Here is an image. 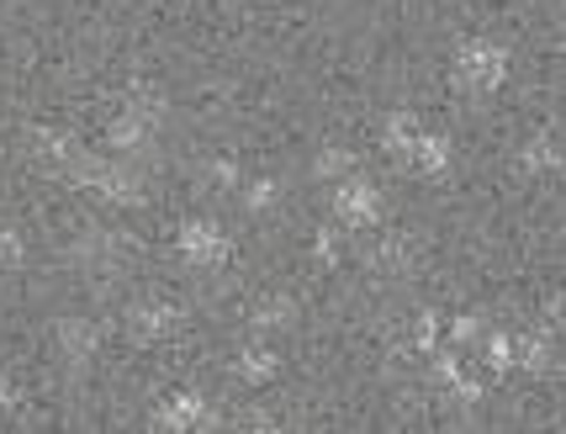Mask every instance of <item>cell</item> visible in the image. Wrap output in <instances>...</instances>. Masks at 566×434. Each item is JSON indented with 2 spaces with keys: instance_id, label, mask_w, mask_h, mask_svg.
Segmentation results:
<instances>
[{
  "instance_id": "cell-1",
  "label": "cell",
  "mask_w": 566,
  "mask_h": 434,
  "mask_svg": "<svg viewBox=\"0 0 566 434\" xmlns=\"http://www.w3.org/2000/svg\"><path fill=\"white\" fill-rule=\"evenodd\" d=\"M165 117H170L165 96L138 85V91H127L123 112H117V117H112V127H106V144L117 148V154H144V148H154V138H159Z\"/></svg>"
},
{
  "instance_id": "cell-9",
  "label": "cell",
  "mask_w": 566,
  "mask_h": 434,
  "mask_svg": "<svg viewBox=\"0 0 566 434\" xmlns=\"http://www.w3.org/2000/svg\"><path fill=\"white\" fill-rule=\"evenodd\" d=\"M275 350H265V344H249V350H239L233 355V376L239 382H249V386H260V382H271L275 376Z\"/></svg>"
},
{
  "instance_id": "cell-3",
  "label": "cell",
  "mask_w": 566,
  "mask_h": 434,
  "mask_svg": "<svg viewBox=\"0 0 566 434\" xmlns=\"http://www.w3.org/2000/svg\"><path fill=\"white\" fill-rule=\"evenodd\" d=\"M180 255H186L191 266H201V270H218V266L233 260V239L222 234V223L197 217V223H186V228H180Z\"/></svg>"
},
{
  "instance_id": "cell-13",
  "label": "cell",
  "mask_w": 566,
  "mask_h": 434,
  "mask_svg": "<svg viewBox=\"0 0 566 434\" xmlns=\"http://www.w3.org/2000/svg\"><path fill=\"white\" fill-rule=\"evenodd\" d=\"M254 323H260V329H275V323H292V302H286V297H265V302L254 308Z\"/></svg>"
},
{
  "instance_id": "cell-19",
  "label": "cell",
  "mask_w": 566,
  "mask_h": 434,
  "mask_svg": "<svg viewBox=\"0 0 566 434\" xmlns=\"http://www.w3.org/2000/svg\"><path fill=\"white\" fill-rule=\"evenodd\" d=\"M455 339H461V344H471V339H482V318H476V313L455 318Z\"/></svg>"
},
{
  "instance_id": "cell-7",
  "label": "cell",
  "mask_w": 566,
  "mask_h": 434,
  "mask_svg": "<svg viewBox=\"0 0 566 434\" xmlns=\"http://www.w3.org/2000/svg\"><path fill=\"white\" fill-rule=\"evenodd\" d=\"M180 308H175V302H165V297H159V302H138V308H133V313H127V329H133V339H165V334H175V329H180Z\"/></svg>"
},
{
  "instance_id": "cell-17",
  "label": "cell",
  "mask_w": 566,
  "mask_h": 434,
  "mask_svg": "<svg viewBox=\"0 0 566 434\" xmlns=\"http://www.w3.org/2000/svg\"><path fill=\"white\" fill-rule=\"evenodd\" d=\"M275 196H281V192H275V180H249L244 202H249V207H254V213H260V207H271Z\"/></svg>"
},
{
  "instance_id": "cell-11",
  "label": "cell",
  "mask_w": 566,
  "mask_h": 434,
  "mask_svg": "<svg viewBox=\"0 0 566 434\" xmlns=\"http://www.w3.org/2000/svg\"><path fill=\"white\" fill-rule=\"evenodd\" d=\"M408 165H419L423 175H444V165H450V138H440V133H419V144H413V154H408Z\"/></svg>"
},
{
  "instance_id": "cell-2",
  "label": "cell",
  "mask_w": 566,
  "mask_h": 434,
  "mask_svg": "<svg viewBox=\"0 0 566 434\" xmlns=\"http://www.w3.org/2000/svg\"><path fill=\"white\" fill-rule=\"evenodd\" d=\"M450 74H455V85H461V91H471V96H488V91H497V85H503V74H509V53L497 49V43H488V38H471V43H461V53H455Z\"/></svg>"
},
{
  "instance_id": "cell-14",
  "label": "cell",
  "mask_w": 566,
  "mask_h": 434,
  "mask_svg": "<svg viewBox=\"0 0 566 434\" xmlns=\"http://www.w3.org/2000/svg\"><path fill=\"white\" fill-rule=\"evenodd\" d=\"M27 260V244L17 228H0V270H11V266H22Z\"/></svg>"
},
{
  "instance_id": "cell-4",
  "label": "cell",
  "mask_w": 566,
  "mask_h": 434,
  "mask_svg": "<svg viewBox=\"0 0 566 434\" xmlns=\"http://www.w3.org/2000/svg\"><path fill=\"white\" fill-rule=\"evenodd\" d=\"M334 217H339L345 228H370V223L381 217V192L370 186L366 175L349 169L345 180H334Z\"/></svg>"
},
{
  "instance_id": "cell-16",
  "label": "cell",
  "mask_w": 566,
  "mask_h": 434,
  "mask_svg": "<svg viewBox=\"0 0 566 434\" xmlns=\"http://www.w3.org/2000/svg\"><path fill=\"white\" fill-rule=\"evenodd\" d=\"M207 180L228 192V186H239V165H233V159H212V165H207Z\"/></svg>"
},
{
  "instance_id": "cell-15",
  "label": "cell",
  "mask_w": 566,
  "mask_h": 434,
  "mask_svg": "<svg viewBox=\"0 0 566 434\" xmlns=\"http://www.w3.org/2000/svg\"><path fill=\"white\" fill-rule=\"evenodd\" d=\"M524 165H530V169H545V165H556V133H541L535 144L524 148Z\"/></svg>"
},
{
  "instance_id": "cell-12",
  "label": "cell",
  "mask_w": 566,
  "mask_h": 434,
  "mask_svg": "<svg viewBox=\"0 0 566 434\" xmlns=\"http://www.w3.org/2000/svg\"><path fill=\"white\" fill-rule=\"evenodd\" d=\"M349 169H355V154H349V148H323L318 159H313V175H318V180H345Z\"/></svg>"
},
{
  "instance_id": "cell-18",
  "label": "cell",
  "mask_w": 566,
  "mask_h": 434,
  "mask_svg": "<svg viewBox=\"0 0 566 434\" xmlns=\"http://www.w3.org/2000/svg\"><path fill=\"white\" fill-rule=\"evenodd\" d=\"M17 397H22V392H17V382L6 376V365H0V418H6V413L17 409Z\"/></svg>"
},
{
  "instance_id": "cell-5",
  "label": "cell",
  "mask_w": 566,
  "mask_h": 434,
  "mask_svg": "<svg viewBox=\"0 0 566 434\" xmlns=\"http://www.w3.org/2000/svg\"><path fill=\"white\" fill-rule=\"evenodd\" d=\"M154 424L159 430H201V424H218V413H207V403L197 392H175L170 403L154 409Z\"/></svg>"
},
{
  "instance_id": "cell-6",
  "label": "cell",
  "mask_w": 566,
  "mask_h": 434,
  "mask_svg": "<svg viewBox=\"0 0 566 434\" xmlns=\"http://www.w3.org/2000/svg\"><path fill=\"white\" fill-rule=\"evenodd\" d=\"M53 339H59V355H64V361L85 365L101 350V323H96V318H64Z\"/></svg>"
},
{
  "instance_id": "cell-10",
  "label": "cell",
  "mask_w": 566,
  "mask_h": 434,
  "mask_svg": "<svg viewBox=\"0 0 566 434\" xmlns=\"http://www.w3.org/2000/svg\"><path fill=\"white\" fill-rule=\"evenodd\" d=\"M419 117H408V112H392V117H387V127H381V144L392 148L397 159H408V154H413V144H419Z\"/></svg>"
},
{
  "instance_id": "cell-8",
  "label": "cell",
  "mask_w": 566,
  "mask_h": 434,
  "mask_svg": "<svg viewBox=\"0 0 566 434\" xmlns=\"http://www.w3.org/2000/svg\"><path fill=\"white\" fill-rule=\"evenodd\" d=\"M74 260L85 270H117V260H123V244L112 239V234H101V228H91L85 239L74 244Z\"/></svg>"
}]
</instances>
